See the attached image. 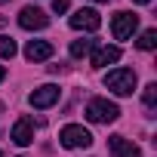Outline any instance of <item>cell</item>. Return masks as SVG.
I'll use <instances>...</instances> for the list:
<instances>
[{"mask_svg":"<svg viewBox=\"0 0 157 157\" xmlns=\"http://www.w3.org/2000/svg\"><path fill=\"white\" fill-rule=\"evenodd\" d=\"M105 86L111 93H117V96H132V90H136V71H129V68L108 71L105 74Z\"/></svg>","mask_w":157,"mask_h":157,"instance_id":"1","label":"cell"},{"mask_svg":"<svg viewBox=\"0 0 157 157\" xmlns=\"http://www.w3.org/2000/svg\"><path fill=\"white\" fill-rule=\"evenodd\" d=\"M83 114H86V120H93V123H114V120L120 117V108H117L114 102H108V99H93Z\"/></svg>","mask_w":157,"mask_h":157,"instance_id":"2","label":"cell"},{"mask_svg":"<svg viewBox=\"0 0 157 157\" xmlns=\"http://www.w3.org/2000/svg\"><path fill=\"white\" fill-rule=\"evenodd\" d=\"M59 142H62V148H90L93 145V136L80 123H68V126H62Z\"/></svg>","mask_w":157,"mask_h":157,"instance_id":"3","label":"cell"},{"mask_svg":"<svg viewBox=\"0 0 157 157\" xmlns=\"http://www.w3.org/2000/svg\"><path fill=\"white\" fill-rule=\"evenodd\" d=\"M139 28V16L136 13H114V19H111V34H114V40H126V37H132V31Z\"/></svg>","mask_w":157,"mask_h":157,"instance_id":"4","label":"cell"},{"mask_svg":"<svg viewBox=\"0 0 157 157\" xmlns=\"http://www.w3.org/2000/svg\"><path fill=\"white\" fill-rule=\"evenodd\" d=\"M19 25H22L25 31H40V28L49 25V19H46L43 10H37V6H25V10L19 13Z\"/></svg>","mask_w":157,"mask_h":157,"instance_id":"5","label":"cell"},{"mask_svg":"<svg viewBox=\"0 0 157 157\" xmlns=\"http://www.w3.org/2000/svg\"><path fill=\"white\" fill-rule=\"evenodd\" d=\"M99 25H102V16L96 10H77L71 16V28L74 31H99Z\"/></svg>","mask_w":157,"mask_h":157,"instance_id":"6","label":"cell"},{"mask_svg":"<svg viewBox=\"0 0 157 157\" xmlns=\"http://www.w3.org/2000/svg\"><path fill=\"white\" fill-rule=\"evenodd\" d=\"M59 86H52V83H43V86H37L34 93H31V108H49V105H56L59 102Z\"/></svg>","mask_w":157,"mask_h":157,"instance_id":"7","label":"cell"},{"mask_svg":"<svg viewBox=\"0 0 157 157\" xmlns=\"http://www.w3.org/2000/svg\"><path fill=\"white\" fill-rule=\"evenodd\" d=\"M108 151H111V157H142L139 145L123 139V136H111L108 139Z\"/></svg>","mask_w":157,"mask_h":157,"instance_id":"8","label":"cell"},{"mask_svg":"<svg viewBox=\"0 0 157 157\" xmlns=\"http://www.w3.org/2000/svg\"><path fill=\"white\" fill-rule=\"evenodd\" d=\"M10 139L16 142V145H31L34 142V123H31V117H19L16 120V126H13V132H10Z\"/></svg>","mask_w":157,"mask_h":157,"instance_id":"9","label":"cell"},{"mask_svg":"<svg viewBox=\"0 0 157 157\" xmlns=\"http://www.w3.org/2000/svg\"><path fill=\"white\" fill-rule=\"evenodd\" d=\"M49 56H52V43H46V40H31L25 46V59L28 62H46Z\"/></svg>","mask_w":157,"mask_h":157,"instance_id":"10","label":"cell"},{"mask_svg":"<svg viewBox=\"0 0 157 157\" xmlns=\"http://www.w3.org/2000/svg\"><path fill=\"white\" fill-rule=\"evenodd\" d=\"M120 59V46H99L93 52V68H108Z\"/></svg>","mask_w":157,"mask_h":157,"instance_id":"11","label":"cell"},{"mask_svg":"<svg viewBox=\"0 0 157 157\" xmlns=\"http://www.w3.org/2000/svg\"><path fill=\"white\" fill-rule=\"evenodd\" d=\"M93 46H96V40H74L71 43V56L74 59H83V56H90Z\"/></svg>","mask_w":157,"mask_h":157,"instance_id":"12","label":"cell"},{"mask_svg":"<svg viewBox=\"0 0 157 157\" xmlns=\"http://www.w3.org/2000/svg\"><path fill=\"white\" fill-rule=\"evenodd\" d=\"M13 56H16V40L0 34V59H13Z\"/></svg>","mask_w":157,"mask_h":157,"instance_id":"13","label":"cell"},{"mask_svg":"<svg viewBox=\"0 0 157 157\" xmlns=\"http://www.w3.org/2000/svg\"><path fill=\"white\" fill-rule=\"evenodd\" d=\"M142 102H145V108H148V111H154V105H157V83H148V86H145Z\"/></svg>","mask_w":157,"mask_h":157,"instance_id":"14","label":"cell"},{"mask_svg":"<svg viewBox=\"0 0 157 157\" xmlns=\"http://www.w3.org/2000/svg\"><path fill=\"white\" fill-rule=\"evenodd\" d=\"M154 46H157V31L148 28V31L139 37V49H154Z\"/></svg>","mask_w":157,"mask_h":157,"instance_id":"15","label":"cell"},{"mask_svg":"<svg viewBox=\"0 0 157 157\" xmlns=\"http://www.w3.org/2000/svg\"><path fill=\"white\" fill-rule=\"evenodd\" d=\"M68 0H52V13H68Z\"/></svg>","mask_w":157,"mask_h":157,"instance_id":"16","label":"cell"},{"mask_svg":"<svg viewBox=\"0 0 157 157\" xmlns=\"http://www.w3.org/2000/svg\"><path fill=\"white\" fill-rule=\"evenodd\" d=\"M3 77H6V68H3V65H0V80H3Z\"/></svg>","mask_w":157,"mask_h":157,"instance_id":"17","label":"cell"},{"mask_svg":"<svg viewBox=\"0 0 157 157\" xmlns=\"http://www.w3.org/2000/svg\"><path fill=\"white\" fill-rule=\"evenodd\" d=\"M136 3H151V0H136Z\"/></svg>","mask_w":157,"mask_h":157,"instance_id":"18","label":"cell"},{"mask_svg":"<svg viewBox=\"0 0 157 157\" xmlns=\"http://www.w3.org/2000/svg\"><path fill=\"white\" fill-rule=\"evenodd\" d=\"M0 114H3V102H0Z\"/></svg>","mask_w":157,"mask_h":157,"instance_id":"19","label":"cell"},{"mask_svg":"<svg viewBox=\"0 0 157 157\" xmlns=\"http://www.w3.org/2000/svg\"><path fill=\"white\" fill-rule=\"evenodd\" d=\"M96 3H108V0H96Z\"/></svg>","mask_w":157,"mask_h":157,"instance_id":"20","label":"cell"},{"mask_svg":"<svg viewBox=\"0 0 157 157\" xmlns=\"http://www.w3.org/2000/svg\"><path fill=\"white\" fill-rule=\"evenodd\" d=\"M0 3H3V0H0Z\"/></svg>","mask_w":157,"mask_h":157,"instance_id":"21","label":"cell"}]
</instances>
